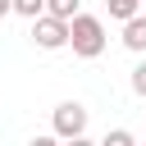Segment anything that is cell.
I'll list each match as a JSON object with an SVG mask.
<instances>
[{
  "label": "cell",
  "instance_id": "obj_1",
  "mask_svg": "<svg viewBox=\"0 0 146 146\" xmlns=\"http://www.w3.org/2000/svg\"><path fill=\"white\" fill-rule=\"evenodd\" d=\"M105 23L96 18V14H78L73 23H68V46H73V55H82V59H96L100 50H105Z\"/></svg>",
  "mask_w": 146,
  "mask_h": 146
},
{
  "label": "cell",
  "instance_id": "obj_2",
  "mask_svg": "<svg viewBox=\"0 0 146 146\" xmlns=\"http://www.w3.org/2000/svg\"><path fill=\"white\" fill-rule=\"evenodd\" d=\"M55 137H59V141L87 137V105H78V100H59V105H55Z\"/></svg>",
  "mask_w": 146,
  "mask_h": 146
},
{
  "label": "cell",
  "instance_id": "obj_3",
  "mask_svg": "<svg viewBox=\"0 0 146 146\" xmlns=\"http://www.w3.org/2000/svg\"><path fill=\"white\" fill-rule=\"evenodd\" d=\"M32 41H36V50H59V46H68V23L41 14V18L32 23Z\"/></svg>",
  "mask_w": 146,
  "mask_h": 146
},
{
  "label": "cell",
  "instance_id": "obj_4",
  "mask_svg": "<svg viewBox=\"0 0 146 146\" xmlns=\"http://www.w3.org/2000/svg\"><path fill=\"white\" fill-rule=\"evenodd\" d=\"M123 46L132 55H146V14H137V18L123 23Z\"/></svg>",
  "mask_w": 146,
  "mask_h": 146
},
{
  "label": "cell",
  "instance_id": "obj_5",
  "mask_svg": "<svg viewBox=\"0 0 146 146\" xmlns=\"http://www.w3.org/2000/svg\"><path fill=\"white\" fill-rule=\"evenodd\" d=\"M46 14H50V18H64V23H73V18L82 14V0H46Z\"/></svg>",
  "mask_w": 146,
  "mask_h": 146
},
{
  "label": "cell",
  "instance_id": "obj_6",
  "mask_svg": "<svg viewBox=\"0 0 146 146\" xmlns=\"http://www.w3.org/2000/svg\"><path fill=\"white\" fill-rule=\"evenodd\" d=\"M137 14H141V0H110V18L128 23V18H137Z\"/></svg>",
  "mask_w": 146,
  "mask_h": 146
},
{
  "label": "cell",
  "instance_id": "obj_7",
  "mask_svg": "<svg viewBox=\"0 0 146 146\" xmlns=\"http://www.w3.org/2000/svg\"><path fill=\"white\" fill-rule=\"evenodd\" d=\"M14 14H23V18L36 23V18L46 14V0H14Z\"/></svg>",
  "mask_w": 146,
  "mask_h": 146
},
{
  "label": "cell",
  "instance_id": "obj_8",
  "mask_svg": "<svg viewBox=\"0 0 146 146\" xmlns=\"http://www.w3.org/2000/svg\"><path fill=\"white\" fill-rule=\"evenodd\" d=\"M100 146H137V141H132V132H128V128H110V132L100 137Z\"/></svg>",
  "mask_w": 146,
  "mask_h": 146
},
{
  "label": "cell",
  "instance_id": "obj_9",
  "mask_svg": "<svg viewBox=\"0 0 146 146\" xmlns=\"http://www.w3.org/2000/svg\"><path fill=\"white\" fill-rule=\"evenodd\" d=\"M132 91H137V96H146V59L132 68Z\"/></svg>",
  "mask_w": 146,
  "mask_h": 146
},
{
  "label": "cell",
  "instance_id": "obj_10",
  "mask_svg": "<svg viewBox=\"0 0 146 146\" xmlns=\"http://www.w3.org/2000/svg\"><path fill=\"white\" fill-rule=\"evenodd\" d=\"M27 146H64V141H59V137H55V132H41V137H32V141H27Z\"/></svg>",
  "mask_w": 146,
  "mask_h": 146
},
{
  "label": "cell",
  "instance_id": "obj_11",
  "mask_svg": "<svg viewBox=\"0 0 146 146\" xmlns=\"http://www.w3.org/2000/svg\"><path fill=\"white\" fill-rule=\"evenodd\" d=\"M64 146H100V141H91V137H73V141H64Z\"/></svg>",
  "mask_w": 146,
  "mask_h": 146
},
{
  "label": "cell",
  "instance_id": "obj_12",
  "mask_svg": "<svg viewBox=\"0 0 146 146\" xmlns=\"http://www.w3.org/2000/svg\"><path fill=\"white\" fill-rule=\"evenodd\" d=\"M5 14H14V0H0V18H5Z\"/></svg>",
  "mask_w": 146,
  "mask_h": 146
},
{
  "label": "cell",
  "instance_id": "obj_13",
  "mask_svg": "<svg viewBox=\"0 0 146 146\" xmlns=\"http://www.w3.org/2000/svg\"><path fill=\"white\" fill-rule=\"evenodd\" d=\"M141 5H146V0H141Z\"/></svg>",
  "mask_w": 146,
  "mask_h": 146
}]
</instances>
